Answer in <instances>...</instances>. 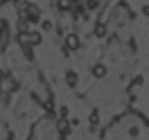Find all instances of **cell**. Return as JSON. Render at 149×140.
<instances>
[{"label": "cell", "mask_w": 149, "mask_h": 140, "mask_svg": "<svg viewBox=\"0 0 149 140\" xmlns=\"http://www.w3.org/2000/svg\"><path fill=\"white\" fill-rule=\"evenodd\" d=\"M79 45H81V41H79L77 34H68L65 36V50H79Z\"/></svg>", "instance_id": "1"}, {"label": "cell", "mask_w": 149, "mask_h": 140, "mask_svg": "<svg viewBox=\"0 0 149 140\" xmlns=\"http://www.w3.org/2000/svg\"><path fill=\"white\" fill-rule=\"evenodd\" d=\"M41 11H38L36 5H27V11H25V20H38Z\"/></svg>", "instance_id": "2"}, {"label": "cell", "mask_w": 149, "mask_h": 140, "mask_svg": "<svg viewBox=\"0 0 149 140\" xmlns=\"http://www.w3.org/2000/svg\"><path fill=\"white\" fill-rule=\"evenodd\" d=\"M27 41H29V45H38L43 41V36H41V32H27Z\"/></svg>", "instance_id": "3"}, {"label": "cell", "mask_w": 149, "mask_h": 140, "mask_svg": "<svg viewBox=\"0 0 149 140\" xmlns=\"http://www.w3.org/2000/svg\"><path fill=\"white\" fill-rule=\"evenodd\" d=\"M93 77H97V79H102V77H106V65H102V63L93 65Z\"/></svg>", "instance_id": "4"}, {"label": "cell", "mask_w": 149, "mask_h": 140, "mask_svg": "<svg viewBox=\"0 0 149 140\" xmlns=\"http://www.w3.org/2000/svg\"><path fill=\"white\" fill-rule=\"evenodd\" d=\"M65 84H68V86H77V72L70 70V72L65 75Z\"/></svg>", "instance_id": "5"}, {"label": "cell", "mask_w": 149, "mask_h": 140, "mask_svg": "<svg viewBox=\"0 0 149 140\" xmlns=\"http://www.w3.org/2000/svg\"><path fill=\"white\" fill-rule=\"evenodd\" d=\"M59 9H61V11L72 9V0H59Z\"/></svg>", "instance_id": "6"}, {"label": "cell", "mask_w": 149, "mask_h": 140, "mask_svg": "<svg viewBox=\"0 0 149 140\" xmlns=\"http://www.w3.org/2000/svg\"><path fill=\"white\" fill-rule=\"evenodd\" d=\"M97 7H100V5H97V0H86V9H97Z\"/></svg>", "instance_id": "7"}, {"label": "cell", "mask_w": 149, "mask_h": 140, "mask_svg": "<svg viewBox=\"0 0 149 140\" xmlns=\"http://www.w3.org/2000/svg\"><path fill=\"white\" fill-rule=\"evenodd\" d=\"M104 34H106V27H104V25L95 27V36H104Z\"/></svg>", "instance_id": "8"}, {"label": "cell", "mask_w": 149, "mask_h": 140, "mask_svg": "<svg viewBox=\"0 0 149 140\" xmlns=\"http://www.w3.org/2000/svg\"><path fill=\"white\" fill-rule=\"evenodd\" d=\"M97 122H100V113L93 111V113H91V124H97Z\"/></svg>", "instance_id": "9"}, {"label": "cell", "mask_w": 149, "mask_h": 140, "mask_svg": "<svg viewBox=\"0 0 149 140\" xmlns=\"http://www.w3.org/2000/svg\"><path fill=\"white\" fill-rule=\"evenodd\" d=\"M43 29H45V32H47V29H52V23H50V20H43Z\"/></svg>", "instance_id": "10"}, {"label": "cell", "mask_w": 149, "mask_h": 140, "mask_svg": "<svg viewBox=\"0 0 149 140\" xmlns=\"http://www.w3.org/2000/svg\"><path fill=\"white\" fill-rule=\"evenodd\" d=\"M0 91H2V84H0Z\"/></svg>", "instance_id": "11"}]
</instances>
